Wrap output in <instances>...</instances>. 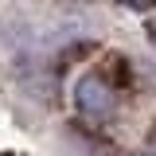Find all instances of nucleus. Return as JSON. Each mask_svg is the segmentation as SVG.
I'll use <instances>...</instances> for the list:
<instances>
[{"instance_id":"obj_1","label":"nucleus","mask_w":156,"mask_h":156,"mask_svg":"<svg viewBox=\"0 0 156 156\" xmlns=\"http://www.w3.org/2000/svg\"><path fill=\"white\" fill-rule=\"evenodd\" d=\"M74 105H78V113H86V117H109L113 113V90L98 74H82L74 82Z\"/></svg>"},{"instance_id":"obj_2","label":"nucleus","mask_w":156,"mask_h":156,"mask_svg":"<svg viewBox=\"0 0 156 156\" xmlns=\"http://www.w3.org/2000/svg\"><path fill=\"white\" fill-rule=\"evenodd\" d=\"M148 31H152V43H156V20H152V23H148Z\"/></svg>"}]
</instances>
